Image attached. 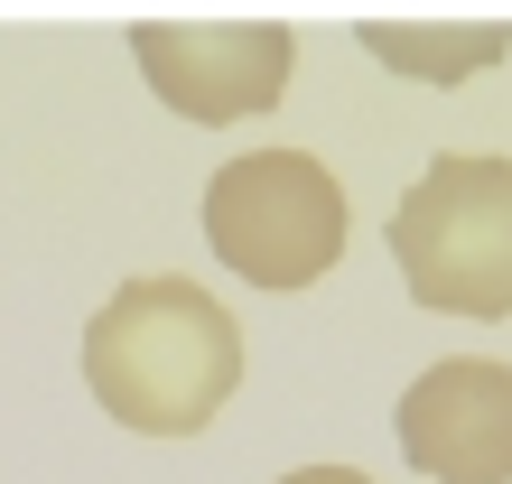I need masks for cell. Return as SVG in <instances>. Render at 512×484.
<instances>
[{
	"instance_id": "3957f363",
	"label": "cell",
	"mask_w": 512,
	"mask_h": 484,
	"mask_svg": "<svg viewBox=\"0 0 512 484\" xmlns=\"http://www.w3.org/2000/svg\"><path fill=\"white\" fill-rule=\"evenodd\" d=\"M345 187L308 149H252L205 177V242L252 289H308L345 252Z\"/></svg>"
},
{
	"instance_id": "8992f818",
	"label": "cell",
	"mask_w": 512,
	"mask_h": 484,
	"mask_svg": "<svg viewBox=\"0 0 512 484\" xmlns=\"http://www.w3.org/2000/svg\"><path fill=\"white\" fill-rule=\"evenodd\" d=\"M364 47L382 56V66H401L419 84H466L475 66H494V56L512 47V28H429V19H364Z\"/></svg>"
},
{
	"instance_id": "5b68a950",
	"label": "cell",
	"mask_w": 512,
	"mask_h": 484,
	"mask_svg": "<svg viewBox=\"0 0 512 484\" xmlns=\"http://www.w3.org/2000/svg\"><path fill=\"white\" fill-rule=\"evenodd\" d=\"M401 447L429 484H512V363L447 354L401 391Z\"/></svg>"
},
{
	"instance_id": "6da1fadb",
	"label": "cell",
	"mask_w": 512,
	"mask_h": 484,
	"mask_svg": "<svg viewBox=\"0 0 512 484\" xmlns=\"http://www.w3.org/2000/svg\"><path fill=\"white\" fill-rule=\"evenodd\" d=\"M84 382L140 438H196L243 391V326L215 308V289L149 270L122 280L84 326Z\"/></svg>"
},
{
	"instance_id": "7a4b0ae2",
	"label": "cell",
	"mask_w": 512,
	"mask_h": 484,
	"mask_svg": "<svg viewBox=\"0 0 512 484\" xmlns=\"http://www.w3.org/2000/svg\"><path fill=\"white\" fill-rule=\"evenodd\" d=\"M391 261L429 317H512V159L438 149L391 205Z\"/></svg>"
},
{
	"instance_id": "52a82bcc",
	"label": "cell",
	"mask_w": 512,
	"mask_h": 484,
	"mask_svg": "<svg viewBox=\"0 0 512 484\" xmlns=\"http://www.w3.org/2000/svg\"><path fill=\"white\" fill-rule=\"evenodd\" d=\"M280 484H373V475H354V466H298V475H280Z\"/></svg>"
},
{
	"instance_id": "277c9868",
	"label": "cell",
	"mask_w": 512,
	"mask_h": 484,
	"mask_svg": "<svg viewBox=\"0 0 512 484\" xmlns=\"http://www.w3.org/2000/svg\"><path fill=\"white\" fill-rule=\"evenodd\" d=\"M131 56L149 75V94L187 121H243L270 112L289 94V66H298V38L280 19H140L131 28Z\"/></svg>"
}]
</instances>
